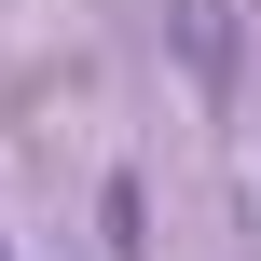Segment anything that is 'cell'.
Instances as JSON below:
<instances>
[{
  "label": "cell",
  "mask_w": 261,
  "mask_h": 261,
  "mask_svg": "<svg viewBox=\"0 0 261 261\" xmlns=\"http://www.w3.org/2000/svg\"><path fill=\"white\" fill-rule=\"evenodd\" d=\"M179 55H193V83H234V55H248V0H179Z\"/></svg>",
  "instance_id": "obj_1"
}]
</instances>
